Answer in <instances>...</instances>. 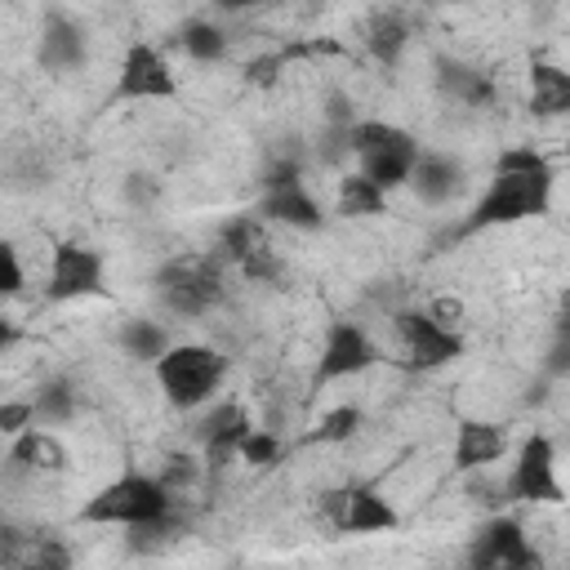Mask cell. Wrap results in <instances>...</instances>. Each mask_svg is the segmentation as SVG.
Wrapping results in <instances>:
<instances>
[{"label": "cell", "mask_w": 570, "mask_h": 570, "mask_svg": "<svg viewBox=\"0 0 570 570\" xmlns=\"http://www.w3.org/2000/svg\"><path fill=\"white\" fill-rule=\"evenodd\" d=\"M552 183H557V169L543 160L539 147H508V151H499L494 178L472 200V209L459 223V232L472 236V232H490V227H512V223L539 218L548 209V200H552Z\"/></svg>", "instance_id": "6da1fadb"}, {"label": "cell", "mask_w": 570, "mask_h": 570, "mask_svg": "<svg viewBox=\"0 0 570 570\" xmlns=\"http://www.w3.org/2000/svg\"><path fill=\"white\" fill-rule=\"evenodd\" d=\"M151 374H156V387L160 396L191 414V410H205L218 392H223V379H227V356L209 343H169L156 361H151Z\"/></svg>", "instance_id": "7a4b0ae2"}, {"label": "cell", "mask_w": 570, "mask_h": 570, "mask_svg": "<svg viewBox=\"0 0 570 570\" xmlns=\"http://www.w3.org/2000/svg\"><path fill=\"white\" fill-rule=\"evenodd\" d=\"M419 151H423L419 138L401 125H387V120H374V116H356L347 125V156L387 196L410 183V169H414Z\"/></svg>", "instance_id": "3957f363"}, {"label": "cell", "mask_w": 570, "mask_h": 570, "mask_svg": "<svg viewBox=\"0 0 570 570\" xmlns=\"http://www.w3.org/2000/svg\"><path fill=\"white\" fill-rule=\"evenodd\" d=\"M169 508H174V494L165 490V481L151 476V472H134L129 468L116 481H107L102 490H94L80 503L76 521L80 525H138V521H151V517H160Z\"/></svg>", "instance_id": "277c9868"}, {"label": "cell", "mask_w": 570, "mask_h": 570, "mask_svg": "<svg viewBox=\"0 0 570 570\" xmlns=\"http://www.w3.org/2000/svg\"><path fill=\"white\" fill-rule=\"evenodd\" d=\"M156 298L174 316H205L223 298V263L214 254H178L156 272Z\"/></svg>", "instance_id": "5b68a950"}, {"label": "cell", "mask_w": 570, "mask_h": 570, "mask_svg": "<svg viewBox=\"0 0 570 570\" xmlns=\"http://www.w3.org/2000/svg\"><path fill=\"white\" fill-rule=\"evenodd\" d=\"M178 71L169 62V53L151 40H129L116 67V85H111V102H169L178 98Z\"/></svg>", "instance_id": "8992f818"}, {"label": "cell", "mask_w": 570, "mask_h": 570, "mask_svg": "<svg viewBox=\"0 0 570 570\" xmlns=\"http://www.w3.org/2000/svg\"><path fill=\"white\" fill-rule=\"evenodd\" d=\"M107 294V258L94 245L80 240H58L49 254V276H45V303H80Z\"/></svg>", "instance_id": "52a82bcc"}, {"label": "cell", "mask_w": 570, "mask_h": 570, "mask_svg": "<svg viewBox=\"0 0 570 570\" xmlns=\"http://www.w3.org/2000/svg\"><path fill=\"white\" fill-rule=\"evenodd\" d=\"M503 499H512V503H534V508L566 499V490H561V481H557V445H552L548 432H530V436L517 445V459H512Z\"/></svg>", "instance_id": "ba28073f"}, {"label": "cell", "mask_w": 570, "mask_h": 570, "mask_svg": "<svg viewBox=\"0 0 570 570\" xmlns=\"http://www.w3.org/2000/svg\"><path fill=\"white\" fill-rule=\"evenodd\" d=\"M392 330H396V338L405 347V365L410 370H441V365H450V361H459L468 352V338L459 330H441L419 307L396 312L392 316Z\"/></svg>", "instance_id": "9c48e42d"}, {"label": "cell", "mask_w": 570, "mask_h": 570, "mask_svg": "<svg viewBox=\"0 0 570 570\" xmlns=\"http://www.w3.org/2000/svg\"><path fill=\"white\" fill-rule=\"evenodd\" d=\"M468 566H472V570H530V566H539V552L530 548L525 525H521L517 517L494 512V517L476 530V539H472V548H468Z\"/></svg>", "instance_id": "30bf717a"}, {"label": "cell", "mask_w": 570, "mask_h": 570, "mask_svg": "<svg viewBox=\"0 0 570 570\" xmlns=\"http://www.w3.org/2000/svg\"><path fill=\"white\" fill-rule=\"evenodd\" d=\"M218 254L227 263H236L249 281H276L281 276V258L267 240V223L254 214H236L218 227Z\"/></svg>", "instance_id": "8fae6325"}, {"label": "cell", "mask_w": 570, "mask_h": 570, "mask_svg": "<svg viewBox=\"0 0 570 570\" xmlns=\"http://www.w3.org/2000/svg\"><path fill=\"white\" fill-rule=\"evenodd\" d=\"M370 365H379V343L370 338V330L356 325V321H334L325 330V343H321V356H316V383L356 379Z\"/></svg>", "instance_id": "7c38bea8"}, {"label": "cell", "mask_w": 570, "mask_h": 570, "mask_svg": "<svg viewBox=\"0 0 570 570\" xmlns=\"http://www.w3.org/2000/svg\"><path fill=\"white\" fill-rule=\"evenodd\" d=\"M36 62L49 76L80 71L89 62V31H85V22L62 13V9H49L40 18V31H36Z\"/></svg>", "instance_id": "4fadbf2b"}, {"label": "cell", "mask_w": 570, "mask_h": 570, "mask_svg": "<svg viewBox=\"0 0 570 570\" xmlns=\"http://www.w3.org/2000/svg\"><path fill=\"white\" fill-rule=\"evenodd\" d=\"M254 428L249 410L240 401H214L200 419H196V441L205 445V472H218L236 459L240 436Z\"/></svg>", "instance_id": "5bb4252c"}, {"label": "cell", "mask_w": 570, "mask_h": 570, "mask_svg": "<svg viewBox=\"0 0 570 570\" xmlns=\"http://www.w3.org/2000/svg\"><path fill=\"white\" fill-rule=\"evenodd\" d=\"M396 525H401V512L379 485H370V481L343 485V503H338V521H334L338 534H383Z\"/></svg>", "instance_id": "9a60e30c"}, {"label": "cell", "mask_w": 570, "mask_h": 570, "mask_svg": "<svg viewBox=\"0 0 570 570\" xmlns=\"http://www.w3.org/2000/svg\"><path fill=\"white\" fill-rule=\"evenodd\" d=\"M254 218L263 223H276V227H294V232H316L325 223V209L321 200L307 191V183H276V187H263L258 191V205H254Z\"/></svg>", "instance_id": "2e32d148"}, {"label": "cell", "mask_w": 570, "mask_h": 570, "mask_svg": "<svg viewBox=\"0 0 570 570\" xmlns=\"http://www.w3.org/2000/svg\"><path fill=\"white\" fill-rule=\"evenodd\" d=\"M508 428L494 423V419H459L454 428V445H450V463L459 472H472V468H485V463H499L508 454Z\"/></svg>", "instance_id": "e0dca14e"}, {"label": "cell", "mask_w": 570, "mask_h": 570, "mask_svg": "<svg viewBox=\"0 0 570 570\" xmlns=\"http://www.w3.org/2000/svg\"><path fill=\"white\" fill-rule=\"evenodd\" d=\"M405 187H414V196H419L423 205H445V200H454V196L468 187V174H463V165H459L454 156H445V151H419V160H414Z\"/></svg>", "instance_id": "ac0fdd59"}, {"label": "cell", "mask_w": 570, "mask_h": 570, "mask_svg": "<svg viewBox=\"0 0 570 570\" xmlns=\"http://www.w3.org/2000/svg\"><path fill=\"white\" fill-rule=\"evenodd\" d=\"M432 80H436V94L459 102V107H490L494 102V80L463 58H436Z\"/></svg>", "instance_id": "d6986e66"}, {"label": "cell", "mask_w": 570, "mask_h": 570, "mask_svg": "<svg viewBox=\"0 0 570 570\" xmlns=\"http://www.w3.org/2000/svg\"><path fill=\"white\" fill-rule=\"evenodd\" d=\"M4 463L18 468V472H62V468H67V450H62V441H58L49 428L31 423V428H22L18 436H9Z\"/></svg>", "instance_id": "ffe728a7"}, {"label": "cell", "mask_w": 570, "mask_h": 570, "mask_svg": "<svg viewBox=\"0 0 570 570\" xmlns=\"http://www.w3.org/2000/svg\"><path fill=\"white\" fill-rule=\"evenodd\" d=\"M361 40H365V49L379 67H396L410 49V22H405L401 9H374L361 22Z\"/></svg>", "instance_id": "44dd1931"}, {"label": "cell", "mask_w": 570, "mask_h": 570, "mask_svg": "<svg viewBox=\"0 0 570 570\" xmlns=\"http://www.w3.org/2000/svg\"><path fill=\"white\" fill-rule=\"evenodd\" d=\"M530 111L534 116H566L570 111V71L557 62H530Z\"/></svg>", "instance_id": "7402d4cb"}, {"label": "cell", "mask_w": 570, "mask_h": 570, "mask_svg": "<svg viewBox=\"0 0 570 570\" xmlns=\"http://www.w3.org/2000/svg\"><path fill=\"white\" fill-rule=\"evenodd\" d=\"M383 209H387V191H379L361 169L338 178V191H334V214L338 218H374Z\"/></svg>", "instance_id": "603a6c76"}, {"label": "cell", "mask_w": 570, "mask_h": 570, "mask_svg": "<svg viewBox=\"0 0 570 570\" xmlns=\"http://www.w3.org/2000/svg\"><path fill=\"white\" fill-rule=\"evenodd\" d=\"M174 45L191 58V62H223L227 58V31L214 18H187L174 36Z\"/></svg>", "instance_id": "cb8c5ba5"}, {"label": "cell", "mask_w": 570, "mask_h": 570, "mask_svg": "<svg viewBox=\"0 0 570 570\" xmlns=\"http://www.w3.org/2000/svg\"><path fill=\"white\" fill-rule=\"evenodd\" d=\"M116 343H120V352L125 356H134V361H142V365H151L174 338H169V330L160 325V321H147V316H134V321H125L120 330H116Z\"/></svg>", "instance_id": "d4e9b609"}, {"label": "cell", "mask_w": 570, "mask_h": 570, "mask_svg": "<svg viewBox=\"0 0 570 570\" xmlns=\"http://www.w3.org/2000/svg\"><path fill=\"white\" fill-rule=\"evenodd\" d=\"M36 405V423L40 428H58V423H71L76 419V387L71 379H45L31 396Z\"/></svg>", "instance_id": "484cf974"}, {"label": "cell", "mask_w": 570, "mask_h": 570, "mask_svg": "<svg viewBox=\"0 0 570 570\" xmlns=\"http://www.w3.org/2000/svg\"><path fill=\"white\" fill-rule=\"evenodd\" d=\"M361 428H365V410H361V405H330V410L321 414V423H316L312 441L343 445V441H352Z\"/></svg>", "instance_id": "4316f807"}, {"label": "cell", "mask_w": 570, "mask_h": 570, "mask_svg": "<svg viewBox=\"0 0 570 570\" xmlns=\"http://www.w3.org/2000/svg\"><path fill=\"white\" fill-rule=\"evenodd\" d=\"M236 463H249V468H272L281 463V436L267 432V428H249L236 445Z\"/></svg>", "instance_id": "83f0119b"}, {"label": "cell", "mask_w": 570, "mask_h": 570, "mask_svg": "<svg viewBox=\"0 0 570 570\" xmlns=\"http://www.w3.org/2000/svg\"><path fill=\"white\" fill-rule=\"evenodd\" d=\"M27 289V267L22 254L13 249V240H0V298H13Z\"/></svg>", "instance_id": "f1b7e54d"}, {"label": "cell", "mask_w": 570, "mask_h": 570, "mask_svg": "<svg viewBox=\"0 0 570 570\" xmlns=\"http://www.w3.org/2000/svg\"><path fill=\"white\" fill-rule=\"evenodd\" d=\"M120 196L134 205V209H151L156 200H160V178L156 174H125V183H120Z\"/></svg>", "instance_id": "f546056e"}, {"label": "cell", "mask_w": 570, "mask_h": 570, "mask_svg": "<svg viewBox=\"0 0 570 570\" xmlns=\"http://www.w3.org/2000/svg\"><path fill=\"white\" fill-rule=\"evenodd\" d=\"M200 472H205V463H200V459H191V454H174V459L165 463L160 481H165V490L174 494V490H187V485H196V481H200Z\"/></svg>", "instance_id": "4dcf8cb0"}, {"label": "cell", "mask_w": 570, "mask_h": 570, "mask_svg": "<svg viewBox=\"0 0 570 570\" xmlns=\"http://www.w3.org/2000/svg\"><path fill=\"white\" fill-rule=\"evenodd\" d=\"M36 423V405L31 396H13V401H0V436H18L22 428Z\"/></svg>", "instance_id": "1f68e13d"}, {"label": "cell", "mask_w": 570, "mask_h": 570, "mask_svg": "<svg viewBox=\"0 0 570 570\" xmlns=\"http://www.w3.org/2000/svg\"><path fill=\"white\" fill-rule=\"evenodd\" d=\"M441 330H459L463 334V298H450V294H441V298H428V307H423Z\"/></svg>", "instance_id": "d6a6232c"}, {"label": "cell", "mask_w": 570, "mask_h": 570, "mask_svg": "<svg viewBox=\"0 0 570 570\" xmlns=\"http://www.w3.org/2000/svg\"><path fill=\"white\" fill-rule=\"evenodd\" d=\"M303 178V160L298 156H276L267 169H263V178H258V187H276V183H298Z\"/></svg>", "instance_id": "836d02e7"}, {"label": "cell", "mask_w": 570, "mask_h": 570, "mask_svg": "<svg viewBox=\"0 0 570 570\" xmlns=\"http://www.w3.org/2000/svg\"><path fill=\"white\" fill-rule=\"evenodd\" d=\"M321 116H325V125L347 129V125L356 120V102H352L347 94H330V98H325V107H321Z\"/></svg>", "instance_id": "e575fe53"}, {"label": "cell", "mask_w": 570, "mask_h": 570, "mask_svg": "<svg viewBox=\"0 0 570 570\" xmlns=\"http://www.w3.org/2000/svg\"><path fill=\"white\" fill-rule=\"evenodd\" d=\"M13 343H18V325L0 312V352H4V347H13Z\"/></svg>", "instance_id": "d590c367"}, {"label": "cell", "mask_w": 570, "mask_h": 570, "mask_svg": "<svg viewBox=\"0 0 570 570\" xmlns=\"http://www.w3.org/2000/svg\"><path fill=\"white\" fill-rule=\"evenodd\" d=\"M223 13H245V9H254V4H263V0H214Z\"/></svg>", "instance_id": "8d00e7d4"}, {"label": "cell", "mask_w": 570, "mask_h": 570, "mask_svg": "<svg viewBox=\"0 0 570 570\" xmlns=\"http://www.w3.org/2000/svg\"><path fill=\"white\" fill-rule=\"evenodd\" d=\"M423 4H463V0H423Z\"/></svg>", "instance_id": "74e56055"}]
</instances>
